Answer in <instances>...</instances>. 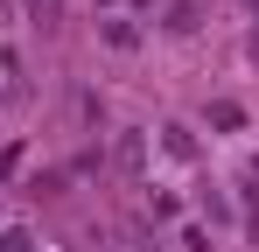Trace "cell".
I'll return each mask as SVG.
<instances>
[{
    "mask_svg": "<svg viewBox=\"0 0 259 252\" xmlns=\"http://www.w3.org/2000/svg\"><path fill=\"white\" fill-rule=\"evenodd\" d=\"M0 252H35V245H28V231H0Z\"/></svg>",
    "mask_w": 259,
    "mask_h": 252,
    "instance_id": "6da1fadb",
    "label": "cell"
},
{
    "mask_svg": "<svg viewBox=\"0 0 259 252\" xmlns=\"http://www.w3.org/2000/svg\"><path fill=\"white\" fill-rule=\"evenodd\" d=\"M245 203L259 210V161H245Z\"/></svg>",
    "mask_w": 259,
    "mask_h": 252,
    "instance_id": "7a4b0ae2",
    "label": "cell"
}]
</instances>
